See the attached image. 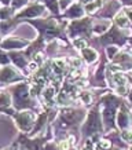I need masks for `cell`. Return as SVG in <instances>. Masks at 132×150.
<instances>
[{"instance_id":"cell-8","label":"cell","mask_w":132,"mask_h":150,"mask_svg":"<svg viewBox=\"0 0 132 150\" xmlns=\"http://www.w3.org/2000/svg\"><path fill=\"white\" fill-rule=\"evenodd\" d=\"M11 57L14 58V61L17 62L18 66H25V61H23L22 57H19V55H17V54H11Z\"/></svg>"},{"instance_id":"cell-4","label":"cell","mask_w":132,"mask_h":150,"mask_svg":"<svg viewBox=\"0 0 132 150\" xmlns=\"http://www.w3.org/2000/svg\"><path fill=\"white\" fill-rule=\"evenodd\" d=\"M83 52H84V58L87 59V62H94V61L96 59V52L94 50L87 48V50H84Z\"/></svg>"},{"instance_id":"cell-3","label":"cell","mask_w":132,"mask_h":150,"mask_svg":"<svg viewBox=\"0 0 132 150\" xmlns=\"http://www.w3.org/2000/svg\"><path fill=\"white\" fill-rule=\"evenodd\" d=\"M41 11H43V7H40V6H33V7H30V8H28V11H25L22 15H28V17L32 15V17H35V15L41 14Z\"/></svg>"},{"instance_id":"cell-1","label":"cell","mask_w":132,"mask_h":150,"mask_svg":"<svg viewBox=\"0 0 132 150\" xmlns=\"http://www.w3.org/2000/svg\"><path fill=\"white\" fill-rule=\"evenodd\" d=\"M87 128L90 129V132L98 131V128H99V120H98V114H96L95 112H92V113L90 114V121H88V124L85 125V129Z\"/></svg>"},{"instance_id":"cell-12","label":"cell","mask_w":132,"mask_h":150,"mask_svg":"<svg viewBox=\"0 0 132 150\" xmlns=\"http://www.w3.org/2000/svg\"><path fill=\"white\" fill-rule=\"evenodd\" d=\"M131 98H132V92H131Z\"/></svg>"},{"instance_id":"cell-5","label":"cell","mask_w":132,"mask_h":150,"mask_svg":"<svg viewBox=\"0 0 132 150\" xmlns=\"http://www.w3.org/2000/svg\"><path fill=\"white\" fill-rule=\"evenodd\" d=\"M83 14V11H81V8H80V6H73L72 8H70V11L68 13V15L69 17H80Z\"/></svg>"},{"instance_id":"cell-6","label":"cell","mask_w":132,"mask_h":150,"mask_svg":"<svg viewBox=\"0 0 132 150\" xmlns=\"http://www.w3.org/2000/svg\"><path fill=\"white\" fill-rule=\"evenodd\" d=\"M119 124L121 125V127H125L128 124V114H127V112L125 110H123L121 113H120V116H119Z\"/></svg>"},{"instance_id":"cell-2","label":"cell","mask_w":132,"mask_h":150,"mask_svg":"<svg viewBox=\"0 0 132 150\" xmlns=\"http://www.w3.org/2000/svg\"><path fill=\"white\" fill-rule=\"evenodd\" d=\"M18 123H19V125L23 128V129H28V128L32 125V123H33V117L30 116L29 113H22L21 116L18 117Z\"/></svg>"},{"instance_id":"cell-10","label":"cell","mask_w":132,"mask_h":150,"mask_svg":"<svg viewBox=\"0 0 132 150\" xmlns=\"http://www.w3.org/2000/svg\"><path fill=\"white\" fill-rule=\"evenodd\" d=\"M74 44L77 47H85L87 46V43H84L83 40H78V41H74Z\"/></svg>"},{"instance_id":"cell-9","label":"cell","mask_w":132,"mask_h":150,"mask_svg":"<svg viewBox=\"0 0 132 150\" xmlns=\"http://www.w3.org/2000/svg\"><path fill=\"white\" fill-rule=\"evenodd\" d=\"M123 137L127 139V141H132V132H124Z\"/></svg>"},{"instance_id":"cell-11","label":"cell","mask_w":132,"mask_h":150,"mask_svg":"<svg viewBox=\"0 0 132 150\" xmlns=\"http://www.w3.org/2000/svg\"><path fill=\"white\" fill-rule=\"evenodd\" d=\"M26 0H15V6H21V4H23Z\"/></svg>"},{"instance_id":"cell-7","label":"cell","mask_w":132,"mask_h":150,"mask_svg":"<svg viewBox=\"0 0 132 150\" xmlns=\"http://www.w3.org/2000/svg\"><path fill=\"white\" fill-rule=\"evenodd\" d=\"M117 23H119L120 26H123V28H127V26H129V22H128V18L125 17V15H119L117 17Z\"/></svg>"}]
</instances>
